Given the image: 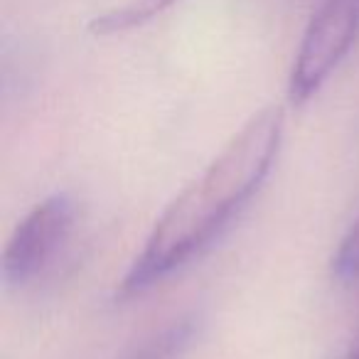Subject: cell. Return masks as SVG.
I'll list each match as a JSON object with an SVG mask.
<instances>
[{
  "label": "cell",
  "instance_id": "3957f363",
  "mask_svg": "<svg viewBox=\"0 0 359 359\" xmlns=\"http://www.w3.org/2000/svg\"><path fill=\"white\" fill-rule=\"evenodd\" d=\"M76 207L67 192L37 202L13 229L3 251L0 276L11 288H22L50 266L74 224Z\"/></svg>",
  "mask_w": 359,
  "mask_h": 359
},
{
  "label": "cell",
  "instance_id": "8992f818",
  "mask_svg": "<svg viewBox=\"0 0 359 359\" xmlns=\"http://www.w3.org/2000/svg\"><path fill=\"white\" fill-rule=\"evenodd\" d=\"M332 276L342 285L359 283V217L342 236L332 256Z\"/></svg>",
  "mask_w": 359,
  "mask_h": 359
},
{
  "label": "cell",
  "instance_id": "7a4b0ae2",
  "mask_svg": "<svg viewBox=\"0 0 359 359\" xmlns=\"http://www.w3.org/2000/svg\"><path fill=\"white\" fill-rule=\"evenodd\" d=\"M359 37V0H323L300 40L288 79L290 104L303 106L323 89Z\"/></svg>",
  "mask_w": 359,
  "mask_h": 359
},
{
  "label": "cell",
  "instance_id": "6da1fadb",
  "mask_svg": "<svg viewBox=\"0 0 359 359\" xmlns=\"http://www.w3.org/2000/svg\"><path fill=\"white\" fill-rule=\"evenodd\" d=\"M283 109L256 111L222 153L182 187L150 229L116 298L145 293L212 244L269 177L283 138Z\"/></svg>",
  "mask_w": 359,
  "mask_h": 359
},
{
  "label": "cell",
  "instance_id": "52a82bcc",
  "mask_svg": "<svg viewBox=\"0 0 359 359\" xmlns=\"http://www.w3.org/2000/svg\"><path fill=\"white\" fill-rule=\"evenodd\" d=\"M347 359H359V344H357V347H354V352L352 354H349V357Z\"/></svg>",
  "mask_w": 359,
  "mask_h": 359
},
{
  "label": "cell",
  "instance_id": "5b68a950",
  "mask_svg": "<svg viewBox=\"0 0 359 359\" xmlns=\"http://www.w3.org/2000/svg\"><path fill=\"white\" fill-rule=\"evenodd\" d=\"M177 0H128L123 6H116L111 11L96 15L89 22L91 35H121V32L135 30V27L148 25L150 20L160 18L165 11L175 6Z\"/></svg>",
  "mask_w": 359,
  "mask_h": 359
},
{
  "label": "cell",
  "instance_id": "277c9868",
  "mask_svg": "<svg viewBox=\"0 0 359 359\" xmlns=\"http://www.w3.org/2000/svg\"><path fill=\"white\" fill-rule=\"evenodd\" d=\"M197 330H200V315L182 313L130 344L118 359H182L192 347Z\"/></svg>",
  "mask_w": 359,
  "mask_h": 359
}]
</instances>
